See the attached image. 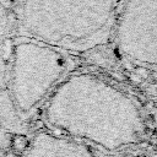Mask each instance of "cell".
<instances>
[{
	"instance_id": "obj_1",
	"label": "cell",
	"mask_w": 157,
	"mask_h": 157,
	"mask_svg": "<svg viewBox=\"0 0 157 157\" xmlns=\"http://www.w3.org/2000/svg\"><path fill=\"white\" fill-rule=\"evenodd\" d=\"M44 121L59 135L115 151L140 142L145 121L136 101L93 74L71 72L53 91Z\"/></svg>"
},
{
	"instance_id": "obj_2",
	"label": "cell",
	"mask_w": 157,
	"mask_h": 157,
	"mask_svg": "<svg viewBox=\"0 0 157 157\" xmlns=\"http://www.w3.org/2000/svg\"><path fill=\"white\" fill-rule=\"evenodd\" d=\"M118 0H16L15 32L67 54L86 53L108 43Z\"/></svg>"
},
{
	"instance_id": "obj_3",
	"label": "cell",
	"mask_w": 157,
	"mask_h": 157,
	"mask_svg": "<svg viewBox=\"0 0 157 157\" xmlns=\"http://www.w3.org/2000/svg\"><path fill=\"white\" fill-rule=\"evenodd\" d=\"M70 54L16 36L9 72V94L17 117L28 124L59 83L72 72Z\"/></svg>"
},
{
	"instance_id": "obj_4",
	"label": "cell",
	"mask_w": 157,
	"mask_h": 157,
	"mask_svg": "<svg viewBox=\"0 0 157 157\" xmlns=\"http://www.w3.org/2000/svg\"><path fill=\"white\" fill-rule=\"evenodd\" d=\"M119 55L130 65L155 69L157 63V0H125L113 34Z\"/></svg>"
},
{
	"instance_id": "obj_5",
	"label": "cell",
	"mask_w": 157,
	"mask_h": 157,
	"mask_svg": "<svg viewBox=\"0 0 157 157\" xmlns=\"http://www.w3.org/2000/svg\"><path fill=\"white\" fill-rule=\"evenodd\" d=\"M16 36L11 12L0 4V128L12 132H22L27 125L17 117L9 94L11 52Z\"/></svg>"
},
{
	"instance_id": "obj_6",
	"label": "cell",
	"mask_w": 157,
	"mask_h": 157,
	"mask_svg": "<svg viewBox=\"0 0 157 157\" xmlns=\"http://www.w3.org/2000/svg\"><path fill=\"white\" fill-rule=\"evenodd\" d=\"M25 157H98L81 141L55 132L34 135L25 151Z\"/></svg>"
},
{
	"instance_id": "obj_7",
	"label": "cell",
	"mask_w": 157,
	"mask_h": 157,
	"mask_svg": "<svg viewBox=\"0 0 157 157\" xmlns=\"http://www.w3.org/2000/svg\"><path fill=\"white\" fill-rule=\"evenodd\" d=\"M15 1H16V0H0V4H1L4 7H6L7 10H11V7H12L13 4H15Z\"/></svg>"
}]
</instances>
